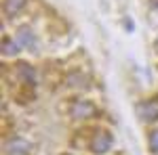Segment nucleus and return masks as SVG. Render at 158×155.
<instances>
[{
    "instance_id": "obj_1",
    "label": "nucleus",
    "mask_w": 158,
    "mask_h": 155,
    "mask_svg": "<svg viewBox=\"0 0 158 155\" xmlns=\"http://www.w3.org/2000/svg\"><path fill=\"white\" fill-rule=\"evenodd\" d=\"M15 40H17L19 46H23V48H30V50L36 48V36H34V32L30 27H19L17 34H15Z\"/></svg>"
},
{
    "instance_id": "obj_2",
    "label": "nucleus",
    "mask_w": 158,
    "mask_h": 155,
    "mask_svg": "<svg viewBox=\"0 0 158 155\" xmlns=\"http://www.w3.org/2000/svg\"><path fill=\"white\" fill-rule=\"evenodd\" d=\"M110 145H112L110 132H97V134L93 136V141H91V149H93L95 153H106L110 149Z\"/></svg>"
},
{
    "instance_id": "obj_3",
    "label": "nucleus",
    "mask_w": 158,
    "mask_h": 155,
    "mask_svg": "<svg viewBox=\"0 0 158 155\" xmlns=\"http://www.w3.org/2000/svg\"><path fill=\"white\" fill-rule=\"evenodd\" d=\"M139 115L148 122H154L158 119V99L156 101H148V103H141L139 105Z\"/></svg>"
},
{
    "instance_id": "obj_4",
    "label": "nucleus",
    "mask_w": 158,
    "mask_h": 155,
    "mask_svg": "<svg viewBox=\"0 0 158 155\" xmlns=\"http://www.w3.org/2000/svg\"><path fill=\"white\" fill-rule=\"evenodd\" d=\"M17 72H19V78H21V82L25 84H36V72L30 67V65H25V63H21V65H17Z\"/></svg>"
},
{
    "instance_id": "obj_5",
    "label": "nucleus",
    "mask_w": 158,
    "mask_h": 155,
    "mask_svg": "<svg viewBox=\"0 0 158 155\" xmlns=\"http://www.w3.org/2000/svg\"><path fill=\"white\" fill-rule=\"evenodd\" d=\"M23 6H25V0H4V13H6L9 17L17 15Z\"/></svg>"
},
{
    "instance_id": "obj_6",
    "label": "nucleus",
    "mask_w": 158,
    "mask_h": 155,
    "mask_svg": "<svg viewBox=\"0 0 158 155\" xmlns=\"http://www.w3.org/2000/svg\"><path fill=\"white\" fill-rule=\"evenodd\" d=\"M74 115L76 118H89V115H93V107L89 103H76L74 105Z\"/></svg>"
},
{
    "instance_id": "obj_7",
    "label": "nucleus",
    "mask_w": 158,
    "mask_h": 155,
    "mask_svg": "<svg viewBox=\"0 0 158 155\" xmlns=\"http://www.w3.org/2000/svg\"><path fill=\"white\" fill-rule=\"evenodd\" d=\"M19 44H15L11 38H4V42H2V52L6 55V57H13V55H17L19 52Z\"/></svg>"
},
{
    "instance_id": "obj_8",
    "label": "nucleus",
    "mask_w": 158,
    "mask_h": 155,
    "mask_svg": "<svg viewBox=\"0 0 158 155\" xmlns=\"http://www.w3.org/2000/svg\"><path fill=\"white\" fill-rule=\"evenodd\" d=\"M6 149H9V153H11V155L13 153H25V151H27V145H25L23 141H15V143H11Z\"/></svg>"
},
{
    "instance_id": "obj_9",
    "label": "nucleus",
    "mask_w": 158,
    "mask_h": 155,
    "mask_svg": "<svg viewBox=\"0 0 158 155\" xmlns=\"http://www.w3.org/2000/svg\"><path fill=\"white\" fill-rule=\"evenodd\" d=\"M150 143H152V149L158 151V130L152 132V136H150Z\"/></svg>"
}]
</instances>
